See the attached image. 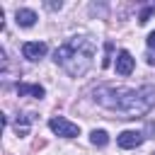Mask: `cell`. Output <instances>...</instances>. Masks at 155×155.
Returning <instances> with one entry per match:
<instances>
[{
  "label": "cell",
  "mask_w": 155,
  "mask_h": 155,
  "mask_svg": "<svg viewBox=\"0 0 155 155\" xmlns=\"http://www.w3.org/2000/svg\"><path fill=\"white\" fill-rule=\"evenodd\" d=\"M94 99L102 107L119 111L124 119H138V116H145L155 107V87L153 85H143L138 90L99 87L94 90Z\"/></svg>",
  "instance_id": "6da1fadb"
},
{
  "label": "cell",
  "mask_w": 155,
  "mask_h": 155,
  "mask_svg": "<svg viewBox=\"0 0 155 155\" xmlns=\"http://www.w3.org/2000/svg\"><path fill=\"white\" fill-rule=\"evenodd\" d=\"M94 41L87 36H73L68 39L63 46H58L53 51V61L70 75V78H82L94 58Z\"/></svg>",
  "instance_id": "7a4b0ae2"
},
{
  "label": "cell",
  "mask_w": 155,
  "mask_h": 155,
  "mask_svg": "<svg viewBox=\"0 0 155 155\" xmlns=\"http://www.w3.org/2000/svg\"><path fill=\"white\" fill-rule=\"evenodd\" d=\"M48 128H51L56 136H63V138H75V136H80V126L73 124V121H68V119H63V116L51 119V121H48Z\"/></svg>",
  "instance_id": "3957f363"
},
{
  "label": "cell",
  "mask_w": 155,
  "mask_h": 155,
  "mask_svg": "<svg viewBox=\"0 0 155 155\" xmlns=\"http://www.w3.org/2000/svg\"><path fill=\"white\" fill-rule=\"evenodd\" d=\"M143 133L140 131H124V133H119V138H116V143H119V148H124V150H131V148H138L140 143H143Z\"/></svg>",
  "instance_id": "277c9868"
},
{
  "label": "cell",
  "mask_w": 155,
  "mask_h": 155,
  "mask_svg": "<svg viewBox=\"0 0 155 155\" xmlns=\"http://www.w3.org/2000/svg\"><path fill=\"white\" fill-rule=\"evenodd\" d=\"M46 51H48V46H46L44 41H27V44L22 46V53H24V58H29V61H39V58H44Z\"/></svg>",
  "instance_id": "5b68a950"
},
{
  "label": "cell",
  "mask_w": 155,
  "mask_h": 155,
  "mask_svg": "<svg viewBox=\"0 0 155 155\" xmlns=\"http://www.w3.org/2000/svg\"><path fill=\"white\" fill-rule=\"evenodd\" d=\"M133 65H136L133 56H131L126 48L119 51V56H116V73H119V75H131V73H133Z\"/></svg>",
  "instance_id": "8992f818"
},
{
  "label": "cell",
  "mask_w": 155,
  "mask_h": 155,
  "mask_svg": "<svg viewBox=\"0 0 155 155\" xmlns=\"http://www.w3.org/2000/svg\"><path fill=\"white\" fill-rule=\"evenodd\" d=\"M15 19H17L19 27H34L36 24V12L34 10H27V7H19L15 12Z\"/></svg>",
  "instance_id": "52a82bcc"
},
{
  "label": "cell",
  "mask_w": 155,
  "mask_h": 155,
  "mask_svg": "<svg viewBox=\"0 0 155 155\" xmlns=\"http://www.w3.org/2000/svg\"><path fill=\"white\" fill-rule=\"evenodd\" d=\"M17 94H19V97H39V99H41L46 92H44L41 85H27V82H19V85H17Z\"/></svg>",
  "instance_id": "ba28073f"
},
{
  "label": "cell",
  "mask_w": 155,
  "mask_h": 155,
  "mask_svg": "<svg viewBox=\"0 0 155 155\" xmlns=\"http://www.w3.org/2000/svg\"><path fill=\"white\" fill-rule=\"evenodd\" d=\"M90 140H92V145H99V148H104V145L109 143V136H107V131H102V128L97 131V128H94V131L90 133Z\"/></svg>",
  "instance_id": "9c48e42d"
},
{
  "label": "cell",
  "mask_w": 155,
  "mask_h": 155,
  "mask_svg": "<svg viewBox=\"0 0 155 155\" xmlns=\"http://www.w3.org/2000/svg\"><path fill=\"white\" fill-rule=\"evenodd\" d=\"M15 128H17L19 136H27V131H29V116H19L17 124H15Z\"/></svg>",
  "instance_id": "30bf717a"
},
{
  "label": "cell",
  "mask_w": 155,
  "mask_h": 155,
  "mask_svg": "<svg viewBox=\"0 0 155 155\" xmlns=\"http://www.w3.org/2000/svg\"><path fill=\"white\" fill-rule=\"evenodd\" d=\"M153 12H155V2H150V5H148L143 12H140V17H138V24H145V22L150 19V15H153Z\"/></svg>",
  "instance_id": "8fae6325"
},
{
  "label": "cell",
  "mask_w": 155,
  "mask_h": 155,
  "mask_svg": "<svg viewBox=\"0 0 155 155\" xmlns=\"http://www.w3.org/2000/svg\"><path fill=\"white\" fill-rule=\"evenodd\" d=\"M111 48H114V44H111V41H107V44H104V51H107V58L102 61V65H104V68H107V65L111 63Z\"/></svg>",
  "instance_id": "7c38bea8"
},
{
  "label": "cell",
  "mask_w": 155,
  "mask_h": 155,
  "mask_svg": "<svg viewBox=\"0 0 155 155\" xmlns=\"http://www.w3.org/2000/svg\"><path fill=\"white\" fill-rule=\"evenodd\" d=\"M148 46H150V48H155V31H150V34H148Z\"/></svg>",
  "instance_id": "4fadbf2b"
}]
</instances>
